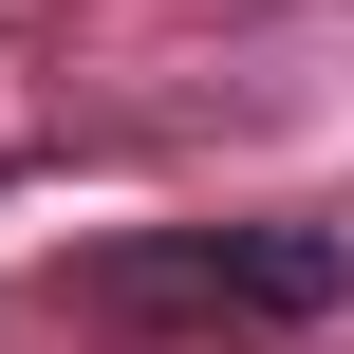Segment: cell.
Listing matches in <instances>:
<instances>
[{
  "mask_svg": "<svg viewBox=\"0 0 354 354\" xmlns=\"http://www.w3.org/2000/svg\"><path fill=\"white\" fill-rule=\"evenodd\" d=\"M354 299L336 224H149V243H93V317L131 336H299Z\"/></svg>",
  "mask_w": 354,
  "mask_h": 354,
  "instance_id": "cell-1",
  "label": "cell"
}]
</instances>
